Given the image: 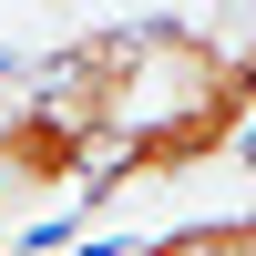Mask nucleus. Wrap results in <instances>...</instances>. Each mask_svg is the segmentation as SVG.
Returning a JSON list of instances; mask_svg holds the SVG:
<instances>
[{
	"label": "nucleus",
	"instance_id": "nucleus-1",
	"mask_svg": "<svg viewBox=\"0 0 256 256\" xmlns=\"http://www.w3.org/2000/svg\"><path fill=\"white\" fill-rule=\"evenodd\" d=\"M92 123L72 113V102H20L10 123H0V184H20V195H72L82 174H92Z\"/></svg>",
	"mask_w": 256,
	"mask_h": 256
},
{
	"label": "nucleus",
	"instance_id": "nucleus-2",
	"mask_svg": "<svg viewBox=\"0 0 256 256\" xmlns=\"http://www.w3.org/2000/svg\"><path fill=\"white\" fill-rule=\"evenodd\" d=\"M0 226H10V216H0Z\"/></svg>",
	"mask_w": 256,
	"mask_h": 256
}]
</instances>
